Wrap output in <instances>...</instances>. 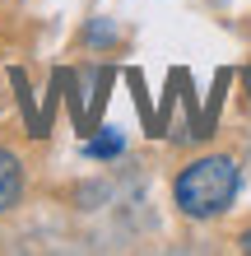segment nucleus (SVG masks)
Returning a JSON list of instances; mask_svg holds the SVG:
<instances>
[{"label": "nucleus", "instance_id": "39448f33", "mask_svg": "<svg viewBox=\"0 0 251 256\" xmlns=\"http://www.w3.org/2000/svg\"><path fill=\"white\" fill-rule=\"evenodd\" d=\"M238 252H247V256H251V228H247V233L238 238Z\"/></svg>", "mask_w": 251, "mask_h": 256}, {"label": "nucleus", "instance_id": "f257e3e1", "mask_svg": "<svg viewBox=\"0 0 251 256\" xmlns=\"http://www.w3.org/2000/svg\"><path fill=\"white\" fill-rule=\"evenodd\" d=\"M242 186V168L233 154H200L172 177V200L186 219H219Z\"/></svg>", "mask_w": 251, "mask_h": 256}, {"label": "nucleus", "instance_id": "7ed1b4c3", "mask_svg": "<svg viewBox=\"0 0 251 256\" xmlns=\"http://www.w3.org/2000/svg\"><path fill=\"white\" fill-rule=\"evenodd\" d=\"M121 149H126V140L107 130V135H98V140H88V144H84V154H88V158H116Z\"/></svg>", "mask_w": 251, "mask_h": 256}, {"label": "nucleus", "instance_id": "f03ea898", "mask_svg": "<svg viewBox=\"0 0 251 256\" xmlns=\"http://www.w3.org/2000/svg\"><path fill=\"white\" fill-rule=\"evenodd\" d=\"M23 200V158L14 149H0V214H9Z\"/></svg>", "mask_w": 251, "mask_h": 256}, {"label": "nucleus", "instance_id": "20e7f679", "mask_svg": "<svg viewBox=\"0 0 251 256\" xmlns=\"http://www.w3.org/2000/svg\"><path fill=\"white\" fill-rule=\"evenodd\" d=\"M112 38V28L107 24H93V33H88V42H107Z\"/></svg>", "mask_w": 251, "mask_h": 256}]
</instances>
